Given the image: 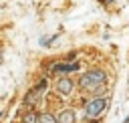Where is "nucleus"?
<instances>
[{
  "instance_id": "obj_1",
  "label": "nucleus",
  "mask_w": 129,
  "mask_h": 123,
  "mask_svg": "<svg viewBox=\"0 0 129 123\" xmlns=\"http://www.w3.org/2000/svg\"><path fill=\"white\" fill-rule=\"evenodd\" d=\"M105 83H107V75L101 69H93V71L85 73L81 77V81H79V85L83 89H87V91H97V89L105 87Z\"/></svg>"
},
{
  "instance_id": "obj_2",
  "label": "nucleus",
  "mask_w": 129,
  "mask_h": 123,
  "mask_svg": "<svg viewBox=\"0 0 129 123\" xmlns=\"http://www.w3.org/2000/svg\"><path fill=\"white\" fill-rule=\"evenodd\" d=\"M105 107H107V99H105V97H95V99H91V101L85 105V115H87V119H97V117L105 111Z\"/></svg>"
},
{
  "instance_id": "obj_3",
  "label": "nucleus",
  "mask_w": 129,
  "mask_h": 123,
  "mask_svg": "<svg viewBox=\"0 0 129 123\" xmlns=\"http://www.w3.org/2000/svg\"><path fill=\"white\" fill-rule=\"evenodd\" d=\"M44 91H46V81H40L34 89H30V91L24 95V103H26V105H34V103L42 97V93H44Z\"/></svg>"
},
{
  "instance_id": "obj_4",
  "label": "nucleus",
  "mask_w": 129,
  "mask_h": 123,
  "mask_svg": "<svg viewBox=\"0 0 129 123\" xmlns=\"http://www.w3.org/2000/svg\"><path fill=\"white\" fill-rule=\"evenodd\" d=\"M56 91H58L60 95H69V93L73 91V81L67 79V77L58 79V81H56Z\"/></svg>"
},
{
  "instance_id": "obj_5",
  "label": "nucleus",
  "mask_w": 129,
  "mask_h": 123,
  "mask_svg": "<svg viewBox=\"0 0 129 123\" xmlns=\"http://www.w3.org/2000/svg\"><path fill=\"white\" fill-rule=\"evenodd\" d=\"M77 69H79V63H56L52 67L54 73H73Z\"/></svg>"
},
{
  "instance_id": "obj_6",
  "label": "nucleus",
  "mask_w": 129,
  "mask_h": 123,
  "mask_svg": "<svg viewBox=\"0 0 129 123\" xmlns=\"http://www.w3.org/2000/svg\"><path fill=\"white\" fill-rule=\"evenodd\" d=\"M56 123H75V111H73V109L60 111L58 117H56Z\"/></svg>"
},
{
  "instance_id": "obj_7",
  "label": "nucleus",
  "mask_w": 129,
  "mask_h": 123,
  "mask_svg": "<svg viewBox=\"0 0 129 123\" xmlns=\"http://www.w3.org/2000/svg\"><path fill=\"white\" fill-rule=\"evenodd\" d=\"M36 123H56V117L50 115V113H42L36 117Z\"/></svg>"
},
{
  "instance_id": "obj_8",
  "label": "nucleus",
  "mask_w": 129,
  "mask_h": 123,
  "mask_svg": "<svg viewBox=\"0 0 129 123\" xmlns=\"http://www.w3.org/2000/svg\"><path fill=\"white\" fill-rule=\"evenodd\" d=\"M36 117H38V115L28 113V115H24V117H22V121H24V123H36Z\"/></svg>"
},
{
  "instance_id": "obj_9",
  "label": "nucleus",
  "mask_w": 129,
  "mask_h": 123,
  "mask_svg": "<svg viewBox=\"0 0 129 123\" xmlns=\"http://www.w3.org/2000/svg\"><path fill=\"white\" fill-rule=\"evenodd\" d=\"M123 123H129V117H127V119H125V121H123Z\"/></svg>"
}]
</instances>
